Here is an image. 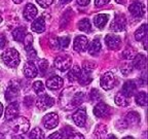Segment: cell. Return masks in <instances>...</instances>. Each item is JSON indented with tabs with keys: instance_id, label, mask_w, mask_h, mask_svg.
<instances>
[{
	"instance_id": "6da1fadb",
	"label": "cell",
	"mask_w": 148,
	"mask_h": 139,
	"mask_svg": "<svg viewBox=\"0 0 148 139\" xmlns=\"http://www.w3.org/2000/svg\"><path fill=\"white\" fill-rule=\"evenodd\" d=\"M2 60L4 62V64L6 66L10 68H16L18 64H20V54L16 51V49L12 47V49H8L6 51L3 52L2 54Z\"/></svg>"
},
{
	"instance_id": "7a4b0ae2",
	"label": "cell",
	"mask_w": 148,
	"mask_h": 139,
	"mask_svg": "<svg viewBox=\"0 0 148 139\" xmlns=\"http://www.w3.org/2000/svg\"><path fill=\"white\" fill-rule=\"evenodd\" d=\"M9 122L12 123V125H10L12 129L14 130L16 134H25L26 132H28V130L30 128L29 120L26 118H24V116H18L16 118L9 120Z\"/></svg>"
},
{
	"instance_id": "3957f363",
	"label": "cell",
	"mask_w": 148,
	"mask_h": 139,
	"mask_svg": "<svg viewBox=\"0 0 148 139\" xmlns=\"http://www.w3.org/2000/svg\"><path fill=\"white\" fill-rule=\"evenodd\" d=\"M76 90L75 88H68L64 90L61 94L60 97V103L64 109H72L73 105H72V101H73V97Z\"/></svg>"
},
{
	"instance_id": "277c9868",
	"label": "cell",
	"mask_w": 148,
	"mask_h": 139,
	"mask_svg": "<svg viewBox=\"0 0 148 139\" xmlns=\"http://www.w3.org/2000/svg\"><path fill=\"white\" fill-rule=\"evenodd\" d=\"M20 93V83L16 81H10L5 92V99L7 102H12L18 98Z\"/></svg>"
},
{
	"instance_id": "5b68a950",
	"label": "cell",
	"mask_w": 148,
	"mask_h": 139,
	"mask_svg": "<svg viewBox=\"0 0 148 139\" xmlns=\"http://www.w3.org/2000/svg\"><path fill=\"white\" fill-rule=\"evenodd\" d=\"M55 67L57 68L60 71H66V70H69L70 67L72 65V59L70 58L69 56L64 55V56H59L55 59V62H53Z\"/></svg>"
},
{
	"instance_id": "8992f818",
	"label": "cell",
	"mask_w": 148,
	"mask_h": 139,
	"mask_svg": "<svg viewBox=\"0 0 148 139\" xmlns=\"http://www.w3.org/2000/svg\"><path fill=\"white\" fill-rule=\"evenodd\" d=\"M114 85H115V77H114L113 73L106 72V73L102 75L101 79H100V86H101V88L103 90H111V89H113Z\"/></svg>"
},
{
	"instance_id": "52a82bcc",
	"label": "cell",
	"mask_w": 148,
	"mask_h": 139,
	"mask_svg": "<svg viewBox=\"0 0 148 139\" xmlns=\"http://www.w3.org/2000/svg\"><path fill=\"white\" fill-rule=\"evenodd\" d=\"M125 26H127V20H125V16L118 14L113 19V21L111 22L110 30L114 31V32H120V31L125 30Z\"/></svg>"
},
{
	"instance_id": "ba28073f",
	"label": "cell",
	"mask_w": 148,
	"mask_h": 139,
	"mask_svg": "<svg viewBox=\"0 0 148 139\" xmlns=\"http://www.w3.org/2000/svg\"><path fill=\"white\" fill-rule=\"evenodd\" d=\"M53 104H55L53 98L49 97V95H46L44 93L40 94L39 97L37 98L36 100V106L39 109H41V110H46L47 108L53 106Z\"/></svg>"
},
{
	"instance_id": "9c48e42d",
	"label": "cell",
	"mask_w": 148,
	"mask_h": 139,
	"mask_svg": "<svg viewBox=\"0 0 148 139\" xmlns=\"http://www.w3.org/2000/svg\"><path fill=\"white\" fill-rule=\"evenodd\" d=\"M42 123L45 129L51 130L55 129L59 124V116L55 112H51V114H47L46 116H44L43 120H42Z\"/></svg>"
},
{
	"instance_id": "30bf717a",
	"label": "cell",
	"mask_w": 148,
	"mask_h": 139,
	"mask_svg": "<svg viewBox=\"0 0 148 139\" xmlns=\"http://www.w3.org/2000/svg\"><path fill=\"white\" fill-rule=\"evenodd\" d=\"M86 111L84 108H78L72 116L74 124L78 127H84L86 123Z\"/></svg>"
},
{
	"instance_id": "8fae6325",
	"label": "cell",
	"mask_w": 148,
	"mask_h": 139,
	"mask_svg": "<svg viewBox=\"0 0 148 139\" xmlns=\"http://www.w3.org/2000/svg\"><path fill=\"white\" fill-rule=\"evenodd\" d=\"M18 103L16 101L10 102L8 105H7L6 109H5V120H12L14 118H16L18 116Z\"/></svg>"
},
{
	"instance_id": "7c38bea8",
	"label": "cell",
	"mask_w": 148,
	"mask_h": 139,
	"mask_svg": "<svg viewBox=\"0 0 148 139\" xmlns=\"http://www.w3.org/2000/svg\"><path fill=\"white\" fill-rule=\"evenodd\" d=\"M105 43L110 50H118L121 45V39L118 35L108 34L105 37Z\"/></svg>"
},
{
	"instance_id": "4fadbf2b",
	"label": "cell",
	"mask_w": 148,
	"mask_h": 139,
	"mask_svg": "<svg viewBox=\"0 0 148 139\" xmlns=\"http://www.w3.org/2000/svg\"><path fill=\"white\" fill-rule=\"evenodd\" d=\"M74 50L78 53L81 52H84L88 50V40L86 36H82V35H79L77 36L75 39H74V44H73Z\"/></svg>"
},
{
	"instance_id": "5bb4252c",
	"label": "cell",
	"mask_w": 148,
	"mask_h": 139,
	"mask_svg": "<svg viewBox=\"0 0 148 139\" xmlns=\"http://www.w3.org/2000/svg\"><path fill=\"white\" fill-rule=\"evenodd\" d=\"M129 10L135 18H142L145 14V5L141 2H134L129 6Z\"/></svg>"
},
{
	"instance_id": "9a60e30c",
	"label": "cell",
	"mask_w": 148,
	"mask_h": 139,
	"mask_svg": "<svg viewBox=\"0 0 148 139\" xmlns=\"http://www.w3.org/2000/svg\"><path fill=\"white\" fill-rule=\"evenodd\" d=\"M63 83H64V81L62 77L58 76V75H53L46 81V87L51 91H57L62 88Z\"/></svg>"
},
{
	"instance_id": "2e32d148",
	"label": "cell",
	"mask_w": 148,
	"mask_h": 139,
	"mask_svg": "<svg viewBox=\"0 0 148 139\" xmlns=\"http://www.w3.org/2000/svg\"><path fill=\"white\" fill-rule=\"evenodd\" d=\"M24 74L27 78H34V77L37 76L38 74V69L34 65V63L29 61L25 64L24 66Z\"/></svg>"
},
{
	"instance_id": "e0dca14e",
	"label": "cell",
	"mask_w": 148,
	"mask_h": 139,
	"mask_svg": "<svg viewBox=\"0 0 148 139\" xmlns=\"http://www.w3.org/2000/svg\"><path fill=\"white\" fill-rule=\"evenodd\" d=\"M37 14H38V10H37L36 6L31 3L27 4L24 8V18L27 20V21H33L35 18H36Z\"/></svg>"
},
{
	"instance_id": "ac0fdd59",
	"label": "cell",
	"mask_w": 148,
	"mask_h": 139,
	"mask_svg": "<svg viewBox=\"0 0 148 139\" xmlns=\"http://www.w3.org/2000/svg\"><path fill=\"white\" fill-rule=\"evenodd\" d=\"M109 110H110V107L108 105L103 103V102H99L98 104H96L95 108H94V114L98 118H103V116H106L108 114Z\"/></svg>"
},
{
	"instance_id": "d6986e66",
	"label": "cell",
	"mask_w": 148,
	"mask_h": 139,
	"mask_svg": "<svg viewBox=\"0 0 148 139\" xmlns=\"http://www.w3.org/2000/svg\"><path fill=\"white\" fill-rule=\"evenodd\" d=\"M136 90H137L136 83H135L134 81H129L123 86L121 93H123L125 97L130 98V97H132V96L134 95L135 92H136Z\"/></svg>"
},
{
	"instance_id": "ffe728a7",
	"label": "cell",
	"mask_w": 148,
	"mask_h": 139,
	"mask_svg": "<svg viewBox=\"0 0 148 139\" xmlns=\"http://www.w3.org/2000/svg\"><path fill=\"white\" fill-rule=\"evenodd\" d=\"M31 29L35 33H42L45 30V22L43 18H38L34 20L31 25Z\"/></svg>"
},
{
	"instance_id": "44dd1931",
	"label": "cell",
	"mask_w": 148,
	"mask_h": 139,
	"mask_svg": "<svg viewBox=\"0 0 148 139\" xmlns=\"http://www.w3.org/2000/svg\"><path fill=\"white\" fill-rule=\"evenodd\" d=\"M26 34H27L26 27H18V28H16V29H14V30L12 31V38H14V39L16 40V41H18V42H23Z\"/></svg>"
},
{
	"instance_id": "7402d4cb",
	"label": "cell",
	"mask_w": 148,
	"mask_h": 139,
	"mask_svg": "<svg viewBox=\"0 0 148 139\" xmlns=\"http://www.w3.org/2000/svg\"><path fill=\"white\" fill-rule=\"evenodd\" d=\"M134 59V67H136L139 70H144L146 68V57L142 54H139L137 55Z\"/></svg>"
},
{
	"instance_id": "603a6c76",
	"label": "cell",
	"mask_w": 148,
	"mask_h": 139,
	"mask_svg": "<svg viewBox=\"0 0 148 139\" xmlns=\"http://www.w3.org/2000/svg\"><path fill=\"white\" fill-rule=\"evenodd\" d=\"M108 20H109L108 14H99L94 18V24H95L98 28H100V29H103L104 26L107 24V22H108Z\"/></svg>"
},
{
	"instance_id": "cb8c5ba5",
	"label": "cell",
	"mask_w": 148,
	"mask_h": 139,
	"mask_svg": "<svg viewBox=\"0 0 148 139\" xmlns=\"http://www.w3.org/2000/svg\"><path fill=\"white\" fill-rule=\"evenodd\" d=\"M101 51V42L98 38H95L92 40L90 45L88 46V53L92 56H97Z\"/></svg>"
},
{
	"instance_id": "d4e9b609",
	"label": "cell",
	"mask_w": 148,
	"mask_h": 139,
	"mask_svg": "<svg viewBox=\"0 0 148 139\" xmlns=\"http://www.w3.org/2000/svg\"><path fill=\"white\" fill-rule=\"evenodd\" d=\"M147 34V25L143 24L142 26H140V28H138V30L135 32V39L137 41H141L146 37Z\"/></svg>"
},
{
	"instance_id": "484cf974",
	"label": "cell",
	"mask_w": 148,
	"mask_h": 139,
	"mask_svg": "<svg viewBox=\"0 0 148 139\" xmlns=\"http://www.w3.org/2000/svg\"><path fill=\"white\" fill-rule=\"evenodd\" d=\"M78 29L81 32H90V29H92V25H90V22L88 19H82L78 22Z\"/></svg>"
},
{
	"instance_id": "4316f807",
	"label": "cell",
	"mask_w": 148,
	"mask_h": 139,
	"mask_svg": "<svg viewBox=\"0 0 148 139\" xmlns=\"http://www.w3.org/2000/svg\"><path fill=\"white\" fill-rule=\"evenodd\" d=\"M77 81H78L79 83L82 85V86H86V85H88V83L92 81V77H90L88 72L81 69V72H80V74H79V77Z\"/></svg>"
},
{
	"instance_id": "83f0119b",
	"label": "cell",
	"mask_w": 148,
	"mask_h": 139,
	"mask_svg": "<svg viewBox=\"0 0 148 139\" xmlns=\"http://www.w3.org/2000/svg\"><path fill=\"white\" fill-rule=\"evenodd\" d=\"M114 101H115V103L118 106H127L129 104V98L125 97L121 92L116 94L115 98H114Z\"/></svg>"
},
{
	"instance_id": "f1b7e54d",
	"label": "cell",
	"mask_w": 148,
	"mask_h": 139,
	"mask_svg": "<svg viewBox=\"0 0 148 139\" xmlns=\"http://www.w3.org/2000/svg\"><path fill=\"white\" fill-rule=\"evenodd\" d=\"M81 72V69L79 66H74L69 72H68V78L70 81H76L79 77V74Z\"/></svg>"
},
{
	"instance_id": "f546056e",
	"label": "cell",
	"mask_w": 148,
	"mask_h": 139,
	"mask_svg": "<svg viewBox=\"0 0 148 139\" xmlns=\"http://www.w3.org/2000/svg\"><path fill=\"white\" fill-rule=\"evenodd\" d=\"M135 101L139 106H145L147 104V94H146V92H139L136 95Z\"/></svg>"
},
{
	"instance_id": "4dcf8cb0",
	"label": "cell",
	"mask_w": 148,
	"mask_h": 139,
	"mask_svg": "<svg viewBox=\"0 0 148 139\" xmlns=\"http://www.w3.org/2000/svg\"><path fill=\"white\" fill-rule=\"evenodd\" d=\"M127 122L129 125H137V124L140 122V116L137 112L135 111H132V112H129L127 114Z\"/></svg>"
},
{
	"instance_id": "1f68e13d",
	"label": "cell",
	"mask_w": 148,
	"mask_h": 139,
	"mask_svg": "<svg viewBox=\"0 0 148 139\" xmlns=\"http://www.w3.org/2000/svg\"><path fill=\"white\" fill-rule=\"evenodd\" d=\"M83 99H84V94L80 91H77L75 92L74 94V97H73V101H72V105L73 107H76V106H79L83 102Z\"/></svg>"
},
{
	"instance_id": "d6a6232c",
	"label": "cell",
	"mask_w": 148,
	"mask_h": 139,
	"mask_svg": "<svg viewBox=\"0 0 148 139\" xmlns=\"http://www.w3.org/2000/svg\"><path fill=\"white\" fill-rule=\"evenodd\" d=\"M70 43V38L68 36H64V37H59L57 39V45L59 46V49L61 50H65L67 49L69 46Z\"/></svg>"
},
{
	"instance_id": "836d02e7",
	"label": "cell",
	"mask_w": 148,
	"mask_h": 139,
	"mask_svg": "<svg viewBox=\"0 0 148 139\" xmlns=\"http://www.w3.org/2000/svg\"><path fill=\"white\" fill-rule=\"evenodd\" d=\"M29 137H30L31 139H42V138H44V134L40 128H34V129L31 131Z\"/></svg>"
},
{
	"instance_id": "e575fe53",
	"label": "cell",
	"mask_w": 148,
	"mask_h": 139,
	"mask_svg": "<svg viewBox=\"0 0 148 139\" xmlns=\"http://www.w3.org/2000/svg\"><path fill=\"white\" fill-rule=\"evenodd\" d=\"M38 66H39V70H40V73H41L42 76L45 75V73L47 72L49 70V62L45 60V59H41L38 63Z\"/></svg>"
},
{
	"instance_id": "d590c367",
	"label": "cell",
	"mask_w": 148,
	"mask_h": 139,
	"mask_svg": "<svg viewBox=\"0 0 148 139\" xmlns=\"http://www.w3.org/2000/svg\"><path fill=\"white\" fill-rule=\"evenodd\" d=\"M23 41H24V43H25V47H26L27 51L33 49V36L31 34L27 33Z\"/></svg>"
},
{
	"instance_id": "8d00e7d4",
	"label": "cell",
	"mask_w": 148,
	"mask_h": 139,
	"mask_svg": "<svg viewBox=\"0 0 148 139\" xmlns=\"http://www.w3.org/2000/svg\"><path fill=\"white\" fill-rule=\"evenodd\" d=\"M33 90H34L35 94L40 95L44 92V85L40 81H37L33 83Z\"/></svg>"
},
{
	"instance_id": "74e56055",
	"label": "cell",
	"mask_w": 148,
	"mask_h": 139,
	"mask_svg": "<svg viewBox=\"0 0 148 139\" xmlns=\"http://www.w3.org/2000/svg\"><path fill=\"white\" fill-rule=\"evenodd\" d=\"M95 134L97 135L98 137H100V138H103V137H105L104 135L107 134V129L105 128V126L103 125V124H100V125L97 126V128H96Z\"/></svg>"
},
{
	"instance_id": "f35d334b",
	"label": "cell",
	"mask_w": 148,
	"mask_h": 139,
	"mask_svg": "<svg viewBox=\"0 0 148 139\" xmlns=\"http://www.w3.org/2000/svg\"><path fill=\"white\" fill-rule=\"evenodd\" d=\"M90 100L92 102H100L101 101V95L99 94V92H98L96 89H92V92L90 93Z\"/></svg>"
},
{
	"instance_id": "ab89813d",
	"label": "cell",
	"mask_w": 148,
	"mask_h": 139,
	"mask_svg": "<svg viewBox=\"0 0 148 139\" xmlns=\"http://www.w3.org/2000/svg\"><path fill=\"white\" fill-rule=\"evenodd\" d=\"M36 2L38 3L41 7L46 8V7H49V5L53 2V0H36Z\"/></svg>"
},
{
	"instance_id": "60d3db41",
	"label": "cell",
	"mask_w": 148,
	"mask_h": 139,
	"mask_svg": "<svg viewBox=\"0 0 148 139\" xmlns=\"http://www.w3.org/2000/svg\"><path fill=\"white\" fill-rule=\"evenodd\" d=\"M109 2H110V0H95V5L97 7H101L108 4Z\"/></svg>"
},
{
	"instance_id": "b9f144b4",
	"label": "cell",
	"mask_w": 148,
	"mask_h": 139,
	"mask_svg": "<svg viewBox=\"0 0 148 139\" xmlns=\"http://www.w3.org/2000/svg\"><path fill=\"white\" fill-rule=\"evenodd\" d=\"M92 69H94V64H90V63H84V65H83L82 67V70L88 72V73H90V71Z\"/></svg>"
},
{
	"instance_id": "7bdbcfd3",
	"label": "cell",
	"mask_w": 148,
	"mask_h": 139,
	"mask_svg": "<svg viewBox=\"0 0 148 139\" xmlns=\"http://www.w3.org/2000/svg\"><path fill=\"white\" fill-rule=\"evenodd\" d=\"M28 52V58L30 59V60H33V59H35L36 58V52H35V50L34 49H31V50H29V51H27Z\"/></svg>"
},
{
	"instance_id": "ee69618b",
	"label": "cell",
	"mask_w": 148,
	"mask_h": 139,
	"mask_svg": "<svg viewBox=\"0 0 148 139\" xmlns=\"http://www.w3.org/2000/svg\"><path fill=\"white\" fill-rule=\"evenodd\" d=\"M6 44V38L4 35H0V50H2Z\"/></svg>"
},
{
	"instance_id": "f6af8a7d",
	"label": "cell",
	"mask_w": 148,
	"mask_h": 139,
	"mask_svg": "<svg viewBox=\"0 0 148 139\" xmlns=\"http://www.w3.org/2000/svg\"><path fill=\"white\" fill-rule=\"evenodd\" d=\"M49 138H51V139L60 138V139H61V138H63V135H62V133H61V132H56V133H53V134L49 135Z\"/></svg>"
},
{
	"instance_id": "bcb514c9",
	"label": "cell",
	"mask_w": 148,
	"mask_h": 139,
	"mask_svg": "<svg viewBox=\"0 0 148 139\" xmlns=\"http://www.w3.org/2000/svg\"><path fill=\"white\" fill-rule=\"evenodd\" d=\"M90 2V0H77V3L81 6H86L88 5V3Z\"/></svg>"
},
{
	"instance_id": "7dc6e473",
	"label": "cell",
	"mask_w": 148,
	"mask_h": 139,
	"mask_svg": "<svg viewBox=\"0 0 148 139\" xmlns=\"http://www.w3.org/2000/svg\"><path fill=\"white\" fill-rule=\"evenodd\" d=\"M69 138H83V135H81V134H79L78 132H73L71 135L69 136Z\"/></svg>"
},
{
	"instance_id": "c3c4849f",
	"label": "cell",
	"mask_w": 148,
	"mask_h": 139,
	"mask_svg": "<svg viewBox=\"0 0 148 139\" xmlns=\"http://www.w3.org/2000/svg\"><path fill=\"white\" fill-rule=\"evenodd\" d=\"M2 114H3V105L2 103H0V118L2 116Z\"/></svg>"
},
{
	"instance_id": "681fc988",
	"label": "cell",
	"mask_w": 148,
	"mask_h": 139,
	"mask_svg": "<svg viewBox=\"0 0 148 139\" xmlns=\"http://www.w3.org/2000/svg\"><path fill=\"white\" fill-rule=\"evenodd\" d=\"M71 0H60V2L62 3V4H66V3H68V2H70Z\"/></svg>"
},
{
	"instance_id": "f907efd6",
	"label": "cell",
	"mask_w": 148,
	"mask_h": 139,
	"mask_svg": "<svg viewBox=\"0 0 148 139\" xmlns=\"http://www.w3.org/2000/svg\"><path fill=\"white\" fill-rule=\"evenodd\" d=\"M22 1H23V0H14V2L16 3V4H20V3H21Z\"/></svg>"
},
{
	"instance_id": "816d5d0a",
	"label": "cell",
	"mask_w": 148,
	"mask_h": 139,
	"mask_svg": "<svg viewBox=\"0 0 148 139\" xmlns=\"http://www.w3.org/2000/svg\"><path fill=\"white\" fill-rule=\"evenodd\" d=\"M1 22H2V18H1V17H0V23H1Z\"/></svg>"
}]
</instances>
